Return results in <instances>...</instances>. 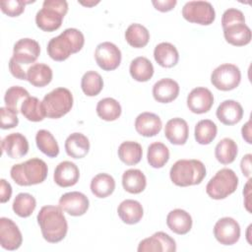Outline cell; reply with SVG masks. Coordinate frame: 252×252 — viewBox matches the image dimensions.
Listing matches in <instances>:
<instances>
[{"label":"cell","instance_id":"obj_20","mask_svg":"<svg viewBox=\"0 0 252 252\" xmlns=\"http://www.w3.org/2000/svg\"><path fill=\"white\" fill-rule=\"evenodd\" d=\"M217 118L224 125L230 126L238 123L243 117L242 105L233 99H226L220 102L216 111Z\"/></svg>","mask_w":252,"mask_h":252},{"label":"cell","instance_id":"obj_52","mask_svg":"<svg viewBox=\"0 0 252 252\" xmlns=\"http://www.w3.org/2000/svg\"><path fill=\"white\" fill-rule=\"evenodd\" d=\"M82 5H85V6H87V7H91V6H94V5H95V4H97L98 3V1L97 2H80Z\"/></svg>","mask_w":252,"mask_h":252},{"label":"cell","instance_id":"obj_33","mask_svg":"<svg viewBox=\"0 0 252 252\" xmlns=\"http://www.w3.org/2000/svg\"><path fill=\"white\" fill-rule=\"evenodd\" d=\"M237 154V144L230 138L221 139L215 148V157L221 164H229L233 162Z\"/></svg>","mask_w":252,"mask_h":252},{"label":"cell","instance_id":"obj_4","mask_svg":"<svg viewBox=\"0 0 252 252\" xmlns=\"http://www.w3.org/2000/svg\"><path fill=\"white\" fill-rule=\"evenodd\" d=\"M206 174L205 164L198 159H179L171 166L169 171L172 183L180 187L200 184Z\"/></svg>","mask_w":252,"mask_h":252},{"label":"cell","instance_id":"obj_3","mask_svg":"<svg viewBox=\"0 0 252 252\" xmlns=\"http://www.w3.org/2000/svg\"><path fill=\"white\" fill-rule=\"evenodd\" d=\"M47 173V164L38 158H32L24 162L14 164L10 170L11 178L20 186L42 183L46 179Z\"/></svg>","mask_w":252,"mask_h":252},{"label":"cell","instance_id":"obj_18","mask_svg":"<svg viewBox=\"0 0 252 252\" xmlns=\"http://www.w3.org/2000/svg\"><path fill=\"white\" fill-rule=\"evenodd\" d=\"M80 178V170L78 166L69 160H64L58 163L55 167L53 179L54 182L63 188L74 186Z\"/></svg>","mask_w":252,"mask_h":252},{"label":"cell","instance_id":"obj_15","mask_svg":"<svg viewBox=\"0 0 252 252\" xmlns=\"http://www.w3.org/2000/svg\"><path fill=\"white\" fill-rule=\"evenodd\" d=\"M23 242L22 232L18 225L8 218L0 219V245L2 248L13 251L20 248Z\"/></svg>","mask_w":252,"mask_h":252},{"label":"cell","instance_id":"obj_23","mask_svg":"<svg viewBox=\"0 0 252 252\" xmlns=\"http://www.w3.org/2000/svg\"><path fill=\"white\" fill-rule=\"evenodd\" d=\"M192 218L189 213L182 209H174L170 211L166 217V224L168 228L179 235L188 233L192 228Z\"/></svg>","mask_w":252,"mask_h":252},{"label":"cell","instance_id":"obj_12","mask_svg":"<svg viewBox=\"0 0 252 252\" xmlns=\"http://www.w3.org/2000/svg\"><path fill=\"white\" fill-rule=\"evenodd\" d=\"M59 207L65 213L73 217H80L87 213L90 207L88 197L78 191L67 192L63 194L58 202Z\"/></svg>","mask_w":252,"mask_h":252},{"label":"cell","instance_id":"obj_36","mask_svg":"<svg viewBox=\"0 0 252 252\" xmlns=\"http://www.w3.org/2000/svg\"><path fill=\"white\" fill-rule=\"evenodd\" d=\"M147 159L152 167L161 168L169 159V150L163 143H152L148 148Z\"/></svg>","mask_w":252,"mask_h":252},{"label":"cell","instance_id":"obj_42","mask_svg":"<svg viewBox=\"0 0 252 252\" xmlns=\"http://www.w3.org/2000/svg\"><path fill=\"white\" fill-rule=\"evenodd\" d=\"M29 96L30 94L26 89L20 86H13L6 91L4 95V101L6 106L20 111V102H23Z\"/></svg>","mask_w":252,"mask_h":252},{"label":"cell","instance_id":"obj_13","mask_svg":"<svg viewBox=\"0 0 252 252\" xmlns=\"http://www.w3.org/2000/svg\"><path fill=\"white\" fill-rule=\"evenodd\" d=\"M40 53L39 43L32 38H21L14 44L12 58L21 65L34 63Z\"/></svg>","mask_w":252,"mask_h":252},{"label":"cell","instance_id":"obj_24","mask_svg":"<svg viewBox=\"0 0 252 252\" xmlns=\"http://www.w3.org/2000/svg\"><path fill=\"white\" fill-rule=\"evenodd\" d=\"M223 30V36L231 45L244 46L250 43L252 33L250 28L245 23H237L228 26Z\"/></svg>","mask_w":252,"mask_h":252},{"label":"cell","instance_id":"obj_51","mask_svg":"<svg viewBox=\"0 0 252 252\" xmlns=\"http://www.w3.org/2000/svg\"><path fill=\"white\" fill-rule=\"evenodd\" d=\"M250 181H251V178H248V181H247V183H246V185H245V188H244V190H243V195H244V197L246 198V201H245L244 205H245L246 210H247L248 212H251V210H250V208H249L250 203L248 202V199H249V197H250Z\"/></svg>","mask_w":252,"mask_h":252},{"label":"cell","instance_id":"obj_9","mask_svg":"<svg viewBox=\"0 0 252 252\" xmlns=\"http://www.w3.org/2000/svg\"><path fill=\"white\" fill-rule=\"evenodd\" d=\"M182 16L189 23L209 26L215 21L216 12L210 2L189 1L182 8Z\"/></svg>","mask_w":252,"mask_h":252},{"label":"cell","instance_id":"obj_26","mask_svg":"<svg viewBox=\"0 0 252 252\" xmlns=\"http://www.w3.org/2000/svg\"><path fill=\"white\" fill-rule=\"evenodd\" d=\"M117 214L124 223L135 224L142 220L144 210L140 202L132 199H126L119 204Z\"/></svg>","mask_w":252,"mask_h":252},{"label":"cell","instance_id":"obj_45","mask_svg":"<svg viewBox=\"0 0 252 252\" xmlns=\"http://www.w3.org/2000/svg\"><path fill=\"white\" fill-rule=\"evenodd\" d=\"M237 23H245L244 14L235 8H229L225 10L221 16V27L222 29L237 24Z\"/></svg>","mask_w":252,"mask_h":252},{"label":"cell","instance_id":"obj_28","mask_svg":"<svg viewBox=\"0 0 252 252\" xmlns=\"http://www.w3.org/2000/svg\"><path fill=\"white\" fill-rule=\"evenodd\" d=\"M51 68L44 63H34L27 70V81L34 87L42 88L52 81Z\"/></svg>","mask_w":252,"mask_h":252},{"label":"cell","instance_id":"obj_43","mask_svg":"<svg viewBox=\"0 0 252 252\" xmlns=\"http://www.w3.org/2000/svg\"><path fill=\"white\" fill-rule=\"evenodd\" d=\"M18 110L5 106L0 108V127L4 130L15 128L19 124Z\"/></svg>","mask_w":252,"mask_h":252},{"label":"cell","instance_id":"obj_32","mask_svg":"<svg viewBox=\"0 0 252 252\" xmlns=\"http://www.w3.org/2000/svg\"><path fill=\"white\" fill-rule=\"evenodd\" d=\"M142 146L134 141H125L118 147V157L126 165H135L142 159Z\"/></svg>","mask_w":252,"mask_h":252},{"label":"cell","instance_id":"obj_30","mask_svg":"<svg viewBox=\"0 0 252 252\" xmlns=\"http://www.w3.org/2000/svg\"><path fill=\"white\" fill-rule=\"evenodd\" d=\"M91 191L97 198L110 196L115 189L114 178L107 173H98L91 181Z\"/></svg>","mask_w":252,"mask_h":252},{"label":"cell","instance_id":"obj_39","mask_svg":"<svg viewBox=\"0 0 252 252\" xmlns=\"http://www.w3.org/2000/svg\"><path fill=\"white\" fill-rule=\"evenodd\" d=\"M217 133L218 128L216 123L210 119H203L196 124L194 136L198 144L209 145L215 140Z\"/></svg>","mask_w":252,"mask_h":252},{"label":"cell","instance_id":"obj_35","mask_svg":"<svg viewBox=\"0 0 252 252\" xmlns=\"http://www.w3.org/2000/svg\"><path fill=\"white\" fill-rule=\"evenodd\" d=\"M125 39L132 47L142 48L149 43L150 32L143 25L131 24L125 32Z\"/></svg>","mask_w":252,"mask_h":252},{"label":"cell","instance_id":"obj_11","mask_svg":"<svg viewBox=\"0 0 252 252\" xmlns=\"http://www.w3.org/2000/svg\"><path fill=\"white\" fill-rule=\"evenodd\" d=\"M214 235L220 244L233 245L240 238V225L232 218H221L214 226Z\"/></svg>","mask_w":252,"mask_h":252},{"label":"cell","instance_id":"obj_48","mask_svg":"<svg viewBox=\"0 0 252 252\" xmlns=\"http://www.w3.org/2000/svg\"><path fill=\"white\" fill-rule=\"evenodd\" d=\"M176 0H158V1H152V4L154 7L159 11V12H168L171 11L175 5H176Z\"/></svg>","mask_w":252,"mask_h":252},{"label":"cell","instance_id":"obj_19","mask_svg":"<svg viewBox=\"0 0 252 252\" xmlns=\"http://www.w3.org/2000/svg\"><path fill=\"white\" fill-rule=\"evenodd\" d=\"M161 128V119L153 112H142L135 119V130L143 137H154Z\"/></svg>","mask_w":252,"mask_h":252},{"label":"cell","instance_id":"obj_5","mask_svg":"<svg viewBox=\"0 0 252 252\" xmlns=\"http://www.w3.org/2000/svg\"><path fill=\"white\" fill-rule=\"evenodd\" d=\"M67 12V1L45 0L42 8L35 15V24L43 32H54L61 27L63 18Z\"/></svg>","mask_w":252,"mask_h":252},{"label":"cell","instance_id":"obj_25","mask_svg":"<svg viewBox=\"0 0 252 252\" xmlns=\"http://www.w3.org/2000/svg\"><path fill=\"white\" fill-rule=\"evenodd\" d=\"M64 147L69 157L73 158H83L90 151V141L84 134L75 132L67 137Z\"/></svg>","mask_w":252,"mask_h":252},{"label":"cell","instance_id":"obj_46","mask_svg":"<svg viewBox=\"0 0 252 252\" xmlns=\"http://www.w3.org/2000/svg\"><path fill=\"white\" fill-rule=\"evenodd\" d=\"M9 70L15 78L19 80H27V73L24 71L21 64L16 62L12 57L9 61Z\"/></svg>","mask_w":252,"mask_h":252},{"label":"cell","instance_id":"obj_44","mask_svg":"<svg viewBox=\"0 0 252 252\" xmlns=\"http://www.w3.org/2000/svg\"><path fill=\"white\" fill-rule=\"evenodd\" d=\"M30 2L23 0H3L0 2L1 10L9 17H18L25 11V5Z\"/></svg>","mask_w":252,"mask_h":252},{"label":"cell","instance_id":"obj_6","mask_svg":"<svg viewBox=\"0 0 252 252\" xmlns=\"http://www.w3.org/2000/svg\"><path fill=\"white\" fill-rule=\"evenodd\" d=\"M73 101V94L68 89L56 88L45 94L41 102L45 115L51 119H58L72 109Z\"/></svg>","mask_w":252,"mask_h":252},{"label":"cell","instance_id":"obj_41","mask_svg":"<svg viewBox=\"0 0 252 252\" xmlns=\"http://www.w3.org/2000/svg\"><path fill=\"white\" fill-rule=\"evenodd\" d=\"M81 88L86 95L95 96L102 91L103 80L97 72L88 71L82 77Z\"/></svg>","mask_w":252,"mask_h":252},{"label":"cell","instance_id":"obj_47","mask_svg":"<svg viewBox=\"0 0 252 252\" xmlns=\"http://www.w3.org/2000/svg\"><path fill=\"white\" fill-rule=\"evenodd\" d=\"M0 201L2 204L8 202L12 196V186L4 178L0 180Z\"/></svg>","mask_w":252,"mask_h":252},{"label":"cell","instance_id":"obj_50","mask_svg":"<svg viewBox=\"0 0 252 252\" xmlns=\"http://www.w3.org/2000/svg\"><path fill=\"white\" fill-rule=\"evenodd\" d=\"M241 134H242V138L245 140L246 143L251 144L252 140H251V121L248 120L242 127L241 129Z\"/></svg>","mask_w":252,"mask_h":252},{"label":"cell","instance_id":"obj_17","mask_svg":"<svg viewBox=\"0 0 252 252\" xmlns=\"http://www.w3.org/2000/svg\"><path fill=\"white\" fill-rule=\"evenodd\" d=\"M2 152L11 158H21L29 152V142L21 133H11L1 142Z\"/></svg>","mask_w":252,"mask_h":252},{"label":"cell","instance_id":"obj_16","mask_svg":"<svg viewBox=\"0 0 252 252\" xmlns=\"http://www.w3.org/2000/svg\"><path fill=\"white\" fill-rule=\"evenodd\" d=\"M214 104V95L212 92L204 87L193 89L187 96V106L189 110L196 114L208 112Z\"/></svg>","mask_w":252,"mask_h":252},{"label":"cell","instance_id":"obj_34","mask_svg":"<svg viewBox=\"0 0 252 252\" xmlns=\"http://www.w3.org/2000/svg\"><path fill=\"white\" fill-rule=\"evenodd\" d=\"M20 111L25 118L32 122L42 121L46 116L42 102L35 96L27 97L22 102Z\"/></svg>","mask_w":252,"mask_h":252},{"label":"cell","instance_id":"obj_31","mask_svg":"<svg viewBox=\"0 0 252 252\" xmlns=\"http://www.w3.org/2000/svg\"><path fill=\"white\" fill-rule=\"evenodd\" d=\"M129 72L135 81L147 82L154 75V66L147 57L139 56L131 61Z\"/></svg>","mask_w":252,"mask_h":252},{"label":"cell","instance_id":"obj_40","mask_svg":"<svg viewBox=\"0 0 252 252\" xmlns=\"http://www.w3.org/2000/svg\"><path fill=\"white\" fill-rule=\"evenodd\" d=\"M36 207L34 197L29 193H19L13 202V211L20 218H29Z\"/></svg>","mask_w":252,"mask_h":252},{"label":"cell","instance_id":"obj_22","mask_svg":"<svg viewBox=\"0 0 252 252\" xmlns=\"http://www.w3.org/2000/svg\"><path fill=\"white\" fill-rule=\"evenodd\" d=\"M179 85L170 78H163L153 86V96L160 103H169L177 98L179 94Z\"/></svg>","mask_w":252,"mask_h":252},{"label":"cell","instance_id":"obj_49","mask_svg":"<svg viewBox=\"0 0 252 252\" xmlns=\"http://www.w3.org/2000/svg\"><path fill=\"white\" fill-rule=\"evenodd\" d=\"M251 158H252L251 154H247L241 158V161H240L241 171L243 175L248 178H250V175H251Z\"/></svg>","mask_w":252,"mask_h":252},{"label":"cell","instance_id":"obj_1","mask_svg":"<svg viewBox=\"0 0 252 252\" xmlns=\"http://www.w3.org/2000/svg\"><path fill=\"white\" fill-rule=\"evenodd\" d=\"M43 238L49 243L63 240L68 231V223L63 211L58 206H43L36 217Z\"/></svg>","mask_w":252,"mask_h":252},{"label":"cell","instance_id":"obj_38","mask_svg":"<svg viewBox=\"0 0 252 252\" xmlns=\"http://www.w3.org/2000/svg\"><path fill=\"white\" fill-rule=\"evenodd\" d=\"M35 143L38 150L49 158L59 155V146L53 135L44 129L38 130L35 135Z\"/></svg>","mask_w":252,"mask_h":252},{"label":"cell","instance_id":"obj_29","mask_svg":"<svg viewBox=\"0 0 252 252\" xmlns=\"http://www.w3.org/2000/svg\"><path fill=\"white\" fill-rule=\"evenodd\" d=\"M122 186L128 193L140 194L147 186V178L140 169L131 168L124 171L122 175Z\"/></svg>","mask_w":252,"mask_h":252},{"label":"cell","instance_id":"obj_10","mask_svg":"<svg viewBox=\"0 0 252 252\" xmlns=\"http://www.w3.org/2000/svg\"><path fill=\"white\" fill-rule=\"evenodd\" d=\"M121 51L112 42L104 41L99 43L94 50V59L99 68L104 71H112L118 68L121 63Z\"/></svg>","mask_w":252,"mask_h":252},{"label":"cell","instance_id":"obj_14","mask_svg":"<svg viewBox=\"0 0 252 252\" xmlns=\"http://www.w3.org/2000/svg\"><path fill=\"white\" fill-rule=\"evenodd\" d=\"M139 252H174L176 251L175 240L163 231H158L152 236L143 239L139 245Z\"/></svg>","mask_w":252,"mask_h":252},{"label":"cell","instance_id":"obj_7","mask_svg":"<svg viewBox=\"0 0 252 252\" xmlns=\"http://www.w3.org/2000/svg\"><path fill=\"white\" fill-rule=\"evenodd\" d=\"M238 186V177L230 168L220 169L208 182L207 194L215 200L225 199L235 192Z\"/></svg>","mask_w":252,"mask_h":252},{"label":"cell","instance_id":"obj_21","mask_svg":"<svg viewBox=\"0 0 252 252\" xmlns=\"http://www.w3.org/2000/svg\"><path fill=\"white\" fill-rule=\"evenodd\" d=\"M164 136L172 145H184L188 140L189 126L187 122L180 117L172 118L165 124Z\"/></svg>","mask_w":252,"mask_h":252},{"label":"cell","instance_id":"obj_27","mask_svg":"<svg viewBox=\"0 0 252 252\" xmlns=\"http://www.w3.org/2000/svg\"><path fill=\"white\" fill-rule=\"evenodd\" d=\"M156 62L163 68L174 67L179 60V53L176 47L169 42L158 43L154 50Z\"/></svg>","mask_w":252,"mask_h":252},{"label":"cell","instance_id":"obj_2","mask_svg":"<svg viewBox=\"0 0 252 252\" xmlns=\"http://www.w3.org/2000/svg\"><path fill=\"white\" fill-rule=\"evenodd\" d=\"M85 44L83 32L77 29L69 28L58 36L52 37L47 44V54L54 61H64L71 54L79 52Z\"/></svg>","mask_w":252,"mask_h":252},{"label":"cell","instance_id":"obj_37","mask_svg":"<svg viewBox=\"0 0 252 252\" xmlns=\"http://www.w3.org/2000/svg\"><path fill=\"white\" fill-rule=\"evenodd\" d=\"M121 112L122 109L120 103L112 97L102 98L96 104L97 116L105 121H114L118 119Z\"/></svg>","mask_w":252,"mask_h":252},{"label":"cell","instance_id":"obj_8","mask_svg":"<svg viewBox=\"0 0 252 252\" xmlns=\"http://www.w3.org/2000/svg\"><path fill=\"white\" fill-rule=\"evenodd\" d=\"M241 82V72L239 68L230 63H224L218 66L211 75L212 85L223 92L236 89Z\"/></svg>","mask_w":252,"mask_h":252}]
</instances>
